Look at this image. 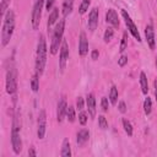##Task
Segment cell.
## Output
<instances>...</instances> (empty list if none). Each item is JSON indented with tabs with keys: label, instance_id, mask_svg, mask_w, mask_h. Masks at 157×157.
<instances>
[{
	"label": "cell",
	"instance_id": "1",
	"mask_svg": "<svg viewBox=\"0 0 157 157\" xmlns=\"http://www.w3.org/2000/svg\"><path fill=\"white\" fill-rule=\"evenodd\" d=\"M15 28V13L12 10H7L6 15L4 16V23H2V31H1V44L2 47L7 45L10 42L12 33Z\"/></svg>",
	"mask_w": 157,
	"mask_h": 157
},
{
	"label": "cell",
	"instance_id": "2",
	"mask_svg": "<svg viewBox=\"0 0 157 157\" xmlns=\"http://www.w3.org/2000/svg\"><path fill=\"white\" fill-rule=\"evenodd\" d=\"M45 63H47V42H45V37L40 34L38 38L37 55H36V72L38 75L43 74Z\"/></svg>",
	"mask_w": 157,
	"mask_h": 157
},
{
	"label": "cell",
	"instance_id": "3",
	"mask_svg": "<svg viewBox=\"0 0 157 157\" xmlns=\"http://www.w3.org/2000/svg\"><path fill=\"white\" fill-rule=\"evenodd\" d=\"M64 28H65V20H61L53 33V38H52V44H50V53L52 54H56L58 49L60 47V43L63 42V34H64Z\"/></svg>",
	"mask_w": 157,
	"mask_h": 157
},
{
	"label": "cell",
	"instance_id": "4",
	"mask_svg": "<svg viewBox=\"0 0 157 157\" xmlns=\"http://www.w3.org/2000/svg\"><path fill=\"white\" fill-rule=\"evenodd\" d=\"M11 145L13 148V152L18 155L22 151V141L20 137V124H18V118L17 115L13 118L12 123V129H11Z\"/></svg>",
	"mask_w": 157,
	"mask_h": 157
},
{
	"label": "cell",
	"instance_id": "5",
	"mask_svg": "<svg viewBox=\"0 0 157 157\" xmlns=\"http://www.w3.org/2000/svg\"><path fill=\"white\" fill-rule=\"evenodd\" d=\"M17 90V70L12 66L7 69L6 72V92L13 94Z\"/></svg>",
	"mask_w": 157,
	"mask_h": 157
},
{
	"label": "cell",
	"instance_id": "6",
	"mask_svg": "<svg viewBox=\"0 0 157 157\" xmlns=\"http://www.w3.org/2000/svg\"><path fill=\"white\" fill-rule=\"evenodd\" d=\"M44 1L45 0H37L34 6H33V11H32V27L34 29H37L39 27L40 16H42V9H43Z\"/></svg>",
	"mask_w": 157,
	"mask_h": 157
},
{
	"label": "cell",
	"instance_id": "7",
	"mask_svg": "<svg viewBox=\"0 0 157 157\" xmlns=\"http://www.w3.org/2000/svg\"><path fill=\"white\" fill-rule=\"evenodd\" d=\"M121 15H123V17H124V20H125V23H126L128 29L130 31V33L134 36V38H135V39H137V42H140V40H141L140 33H139V31H137V27H136V26H135V23L132 22L131 17L129 16V13H128L125 10H121Z\"/></svg>",
	"mask_w": 157,
	"mask_h": 157
},
{
	"label": "cell",
	"instance_id": "8",
	"mask_svg": "<svg viewBox=\"0 0 157 157\" xmlns=\"http://www.w3.org/2000/svg\"><path fill=\"white\" fill-rule=\"evenodd\" d=\"M67 58H69V47H67V42H66L65 39H63L61 47H60V59H59L60 71H64V70H65Z\"/></svg>",
	"mask_w": 157,
	"mask_h": 157
},
{
	"label": "cell",
	"instance_id": "9",
	"mask_svg": "<svg viewBox=\"0 0 157 157\" xmlns=\"http://www.w3.org/2000/svg\"><path fill=\"white\" fill-rule=\"evenodd\" d=\"M45 125H47V115L45 110H40L38 115V129H37V136L38 139H43L45 135Z\"/></svg>",
	"mask_w": 157,
	"mask_h": 157
},
{
	"label": "cell",
	"instance_id": "10",
	"mask_svg": "<svg viewBox=\"0 0 157 157\" xmlns=\"http://www.w3.org/2000/svg\"><path fill=\"white\" fill-rule=\"evenodd\" d=\"M87 25H88V29L91 32H93L97 28V26H98V9L97 7H93L91 10V12L88 15V22H87Z\"/></svg>",
	"mask_w": 157,
	"mask_h": 157
},
{
	"label": "cell",
	"instance_id": "11",
	"mask_svg": "<svg viewBox=\"0 0 157 157\" xmlns=\"http://www.w3.org/2000/svg\"><path fill=\"white\" fill-rule=\"evenodd\" d=\"M66 110H67V105H66V101L65 98L63 97L59 103H58V109H56V119L59 123H61L66 115Z\"/></svg>",
	"mask_w": 157,
	"mask_h": 157
},
{
	"label": "cell",
	"instance_id": "12",
	"mask_svg": "<svg viewBox=\"0 0 157 157\" xmlns=\"http://www.w3.org/2000/svg\"><path fill=\"white\" fill-rule=\"evenodd\" d=\"M145 36H146V40H147V44L151 49H155V43H156V39H155V29H153V26L152 25H147L146 28H145Z\"/></svg>",
	"mask_w": 157,
	"mask_h": 157
},
{
	"label": "cell",
	"instance_id": "13",
	"mask_svg": "<svg viewBox=\"0 0 157 157\" xmlns=\"http://www.w3.org/2000/svg\"><path fill=\"white\" fill-rule=\"evenodd\" d=\"M88 53V42L85 32H81L80 34V40H78V54L81 56H85Z\"/></svg>",
	"mask_w": 157,
	"mask_h": 157
},
{
	"label": "cell",
	"instance_id": "14",
	"mask_svg": "<svg viewBox=\"0 0 157 157\" xmlns=\"http://www.w3.org/2000/svg\"><path fill=\"white\" fill-rule=\"evenodd\" d=\"M105 21L108 23H110L113 27H118L119 26V20H118V15L113 9H109L105 13Z\"/></svg>",
	"mask_w": 157,
	"mask_h": 157
},
{
	"label": "cell",
	"instance_id": "15",
	"mask_svg": "<svg viewBox=\"0 0 157 157\" xmlns=\"http://www.w3.org/2000/svg\"><path fill=\"white\" fill-rule=\"evenodd\" d=\"M86 103H87V109H88V113H90V115L93 118V117L96 115V98H94V94H93V93L87 94Z\"/></svg>",
	"mask_w": 157,
	"mask_h": 157
},
{
	"label": "cell",
	"instance_id": "16",
	"mask_svg": "<svg viewBox=\"0 0 157 157\" xmlns=\"http://www.w3.org/2000/svg\"><path fill=\"white\" fill-rule=\"evenodd\" d=\"M90 137V132L87 129H81L78 132H77V144L78 145H82L85 144Z\"/></svg>",
	"mask_w": 157,
	"mask_h": 157
},
{
	"label": "cell",
	"instance_id": "17",
	"mask_svg": "<svg viewBox=\"0 0 157 157\" xmlns=\"http://www.w3.org/2000/svg\"><path fill=\"white\" fill-rule=\"evenodd\" d=\"M60 155L63 157H70L71 156V148H70L69 139H64V141H63V148H61Z\"/></svg>",
	"mask_w": 157,
	"mask_h": 157
},
{
	"label": "cell",
	"instance_id": "18",
	"mask_svg": "<svg viewBox=\"0 0 157 157\" xmlns=\"http://www.w3.org/2000/svg\"><path fill=\"white\" fill-rule=\"evenodd\" d=\"M140 85H141V91L144 94H147L148 92V82H147V77L145 75V72L140 74Z\"/></svg>",
	"mask_w": 157,
	"mask_h": 157
},
{
	"label": "cell",
	"instance_id": "19",
	"mask_svg": "<svg viewBox=\"0 0 157 157\" xmlns=\"http://www.w3.org/2000/svg\"><path fill=\"white\" fill-rule=\"evenodd\" d=\"M72 5H74V0H64V4H63V15H64V17L67 16L72 11Z\"/></svg>",
	"mask_w": 157,
	"mask_h": 157
},
{
	"label": "cell",
	"instance_id": "20",
	"mask_svg": "<svg viewBox=\"0 0 157 157\" xmlns=\"http://www.w3.org/2000/svg\"><path fill=\"white\" fill-rule=\"evenodd\" d=\"M58 15H59V9L58 7H54L53 11L50 12L49 15V20H48V27H50L52 25L55 23V21L58 20Z\"/></svg>",
	"mask_w": 157,
	"mask_h": 157
},
{
	"label": "cell",
	"instance_id": "21",
	"mask_svg": "<svg viewBox=\"0 0 157 157\" xmlns=\"http://www.w3.org/2000/svg\"><path fill=\"white\" fill-rule=\"evenodd\" d=\"M109 99H110V103L112 104H117V101H118V90L115 86H112L110 87V91H109Z\"/></svg>",
	"mask_w": 157,
	"mask_h": 157
},
{
	"label": "cell",
	"instance_id": "22",
	"mask_svg": "<svg viewBox=\"0 0 157 157\" xmlns=\"http://www.w3.org/2000/svg\"><path fill=\"white\" fill-rule=\"evenodd\" d=\"M38 76H39V75L36 72V74L32 76V80H31V88H32L34 92H37L38 88H39V82H38L39 78H38Z\"/></svg>",
	"mask_w": 157,
	"mask_h": 157
},
{
	"label": "cell",
	"instance_id": "23",
	"mask_svg": "<svg viewBox=\"0 0 157 157\" xmlns=\"http://www.w3.org/2000/svg\"><path fill=\"white\" fill-rule=\"evenodd\" d=\"M123 126H124V130H125V132L129 135V136H131L132 135V125H131V123L128 120V119H123Z\"/></svg>",
	"mask_w": 157,
	"mask_h": 157
},
{
	"label": "cell",
	"instance_id": "24",
	"mask_svg": "<svg viewBox=\"0 0 157 157\" xmlns=\"http://www.w3.org/2000/svg\"><path fill=\"white\" fill-rule=\"evenodd\" d=\"M90 4H91V0H82L81 4H80V7H78L80 13H85V12L88 10Z\"/></svg>",
	"mask_w": 157,
	"mask_h": 157
},
{
	"label": "cell",
	"instance_id": "25",
	"mask_svg": "<svg viewBox=\"0 0 157 157\" xmlns=\"http://www.w3.org/2000/svg\"><path fill=\"white\" fill-rule=\"evenodd\" d=\"M128 47V32H124L123 33V38H121V44H120V49L119 52L123 53Z\"/></svg>",
	"mask_w": 157,
	"mask_h": 157
},
{
	"label": "cell",
	"instance_id": "26",
	"mask_svg": "<svg viewBox=\"0 0 157 157\" xmlns=\"http://www.w3.org/2000/svg\"><path fill=\"white\" fill-rule=\"evenodd\" d=\"M151 109H152V102H151V98L147 97L144 102V110L146 114H150L151 113Z\"/></svg>",
	"mask_w": 157,
	"mask_h": 157
},
{
	"label": "cell",
	"instance_id": "27",
	"mask_svg": "<svg viewBox=\"0 0 157 157\" xmlns=\"http://www.w3.org/2000/svg\"><path fill=\"white\" fill-rule=\"evenodd\" d=\"M66 115H67V119H69V121L70 123H72L74 120H75V109H74V107H67V110H66Z\"/></svg>",
	"mask_w": 157,
	"mask_h": 157
},
{
	"label": "cell",
	"instance_id": "28",
	"mask_svg": "<svg viewBox=\"0 0 157 157\" xmlns=\"http://www.w3.org/2000/svg\"><path fill=\"white\" fill-rule=\"evenodd\" d=\"M98 125L101 129H107L108 128V121L104 115H98Z\"/></svg>",
	"mask_w": 157,
	"mask_h": 157
},
{
	"label": "cell",
	"instance_id": "29",
	"mask_svg": "<svg viewBox=\"0 0 157 157\" xmlns=\"http://www.w3.org/2000/svg\"><path fill=\"white\" fill-rule=\"evenodd\" d=\"M113 34H114V32H113V28L108 27V28L105 29V32H104V42H107V43H108V42L112 39Z\"/></svg>",
	"mask_w": 157,
	"mask_h": 157
},
{
	"label": "cell",
	"instance_id": "30",
	"mask_svg": "<svg viewBox=\"0 0 157 157\" xmlns=\"http://www.w3.org/2000/svg\"><path fill=\"white\" fill-rule=\"evenodd\" d=\"M10 1H11V0H2L1 7H0V15H1V16H5V15H6L5 12H6V10H7V6H9Z\"/></svg>",
	"mask_w": 157,
	"mask_h": 157
},
{
	"label": "cell",
	"instance_id": "31",
	"mask_svg": "<svg viewBox=\"0 0 157 157\" xmlns=\"http://www.w3.org/2000/svg\"><path fill=\"white\" fill-rule=\"evenodd\" d=\"M78 121H80L81 125H85V124L87 123V114H86L85 112H81V113L78 114Z\"/></svg>",
	"mask_w": 157,
	"mask_h": 157
},
{
	"label": "cell",
	"instance_id": "32",
	"mask_svg": "<svg viewBox=\"0 0 157 157\" xmlns=\"http://www.w3.org/2000/svg\"><path fill=\"white\" fill-rule=\"evenodd\" d=\"M126 63H128V56H126V55H121V56L119 58V60H118L119 66H124Z\"/></svg>",
	"mask_w": 157,
	"mask_h": 157
},
{
	"label": "cell",
	"instance_id": "33",
	"mask_svg": "<svg viewBox=\"0 0 157 157\" xmlns=\"http://www.w3.org/2000/svg\"><path fill=\"white\" fill-rule=\"evenodd\" d=\"M101 104H102V109H103L104 112H107V110H108V99H107L105 97H103V98H102Z\"/></svg>",
	"mask_w": 157,
	"mask_h": 157
},
{
	"label": "cell",
	"instance_id": "34",
	"mask_svg": "<svg viewBox=\"0 0 157 157\" xmlns=\"http://www.w3.org/2000/svg\"><path fill=\"white\" fill-rule=\"evenodd\" d=\"M76 107H77L80 110L83 108V99H82L81 97H78V98L76 99Z\"/></svg>",
	"mask_w": 157,
	"mask_h": 157
},
{
	"label": "cell",
	"instance_id": "35",
	"mask_svg": "<svg viewBox=\"0 0 157 157\" xmlns=\"http://www.w3.org/2000/svg\"><path fill=\"white\" fill-rule=\"evenodd\" d=\"M54 1H55V0H45V7H47V10H48V11L52 9V6H53Z\"/></svg>",
	"mask_w": 157,
	"mask_h": 157
},
{
	"label": "cell",
	"instance_id": "36",
	"mask_svg": "<svg viewBox=\"0 0 157 157\" xmlns=\"http://www.w3.org/2000/svg\"><path fill=\"white\" fill-rule=\"evenodd\" d=\"M119 110H120L121 113H125V112H126V105H125L124 102H120V103H119Z\"/></svg>",
	"mask_w": 157,
	"mask_h": 157
},
{
	"label": "cell",
	"instance_id": "37",
	"mask_svg": "<svg viewBox=\"0 0 157 157\" xmlns=\"http://www.w3.org/2000/svg\"><path fill=\"white\" fill-rule=\"evenodd\" d=\"M98 55H99L98 50H93V52H92V59H93V60H96V59L98 58Z\"/></svg>",
	"mask_w": 157,
	"mask_h": 157
},
{
	"label": "cell",
	"instance_id": "38",
	"mask_svg": "<svg viewBox=\"0 0 157 157\" xmlns=\"http://www.w3.org/2000/svg\"><path fill=\"white\" fill-rule=\"evenodd\" d=\"M153 86H155V96H156V101H157V80L153 82Z\"/></svg>",
	"mask_w": 157,
	"mask_h": 157
},
{
	"label": "cell",
	"instance_id": "39",
	"mask_svg": "<svg viewBox=\"0 0 157 157\" xmlns=\"http://www.w3.org/2000/svg\"><path fill=\"white\" fill-rule=\"evenodd\" d=\"M28 155H29V156H36V151H34L33 148H29V151H28Z\"/></svg>",
	"mask_w": 157,
	"mask_h": 157
},
{
	"label": "cell",
	"instance_id": "40",
	"mask_svg": "<svg viewBox=\"0 0 157 157\" xmlns=\"http://www.w3.org/2000/svg\"><path fill=\"white\" fill-rule=\"evenodd\" d=\"M156 66H157V56H156Z\"/></svg>",
	"mask_w": 157,
	"mask_h": 157
}]
</instances>
